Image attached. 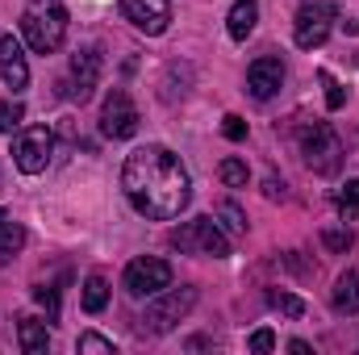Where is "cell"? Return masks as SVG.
<instances>
[{"instance_id": "6da1fadb", "label": "cell", "mask_w": 359, "mask_h": 355, "mask_svg": "<svg viewBox=\"0 0 359 355\" xmlns=\"http://www.w3.org/2000/svg\"><path fill=\"white\" fill-rule=\"evenodd\" d=\"M121 192L126 201L151 217V222H172L184 213V205L192 201V180L184 172L180 155H172L168 147H138L130 151L126 168H121Z\"/></svg>"}, {"instance_id": "7a4b0ae2", "label": "cell", "mask_w": 359, "mask_h": 355, "mask_svg": "<svg viewBox=\"0 0 359 355\" xmlns=\"http://www.w3.org/2000/svg\"><path fill=\"white\" fill-rule=\"evenodd\" d=\"M21 38L34 55H55L67 38V8L63 0H29L21 13Z\"/></svg>"}, {"instance_id": "3957f363", "label": "cell", "mask_w": 359, "mask_h": 355, "mask_svg": "<svg viewBox=\"0 0 359 355\" xmlns=\"http://www.w3.org/2000/svg\"><path fill=\"white\" fill-rule=\"evenodd\" d=\"M196 305V288L192 284H180V288H163V293H155V301H147V309H142V318H138V330L142 335H168V330H176L180 322L188 318V309Z\"/></svg>"}, {"instance_id": "277c9868", "label": "cell", "mask_w": 359, "mask_h": 355, "mask_svg": "<svg viewBox=\"0 0 359 355\" xmlns=\"http://www.w3.org/2000/svg\"><path fill=\"white\" fill-rule=\"evenodd\" d=\"M297 142H301V159L313 176H334L343 168V142L326 121H305Z\"/></svg>"}, {"instance_id": "5b68a950", "label": "cell", "mask_w": 359, "mask_h": 355, "mask_svg": "<svg viewBox=\"0 0 359 355\" xmlns=\"http://www.w3.org/2000/svg\"><path fill=\"white\" fill-rule=\"evenodd\" d=\"M168 243L176 247L180 255H213V260L230 255V239L217 226V217H192V222H184V226H176L168 234Z\"/></svg>"}, {"instance_id": "8992f818", "label": "cell", "mask_w": 359, "mask_h": 355, "mask_svg": "<svg viewBox=\"0 0 359 355\" xmlns=\"http://www.w3.org/2000/svg\"><path fill=\"white\" fill-rule=\"evenodd\" d=\"M334 21H339V8H334V4H326V0H305V4L297 8V17H292V42H297L301 51H318V46L330 38Z\"/></svg>"}, {"instance_id": "52a82bcc", "label": "cell", "mask_w": 359, "mask_h": 355, "mask_svg": "<svg viewBox=\"0 0 359 355\" xmlns=\"http://www.w3.org/2000/svg\"><path fill=\"white\" fill-rule=\"evenodd\" d=\"M50 155H55V134L46 126H25L13 134V163L17 172L25 176H38L50 168Z\"/></svg>"}, {"instance_id": "ba28073f", "label": "cell", "mask_w": 359, "mask_h": 355, "mask_svg": "<svg viewBox=\"0 0 359 355\" xmlns=\"http://www.w3.org/2000/svg\"><path fill=\"white\" fill-rule=\"evenodd\" d=\"M138 105L130 100V92L126 88H113L104 96V105H100V134L104 138H113V142H126V138H134L138 134Z\"/></svg>"}, {"instance_id": "9c48e42d", "label": "cell", "mask_w": 359, "mask_h": 355, "mask_svg": "<svg viewBox=\"0 0 359 355\" xmlns=\"http://www.w3.org/2000/svg\"><path fill=\"white\" fill-rule=\"evenodd\" d=\"M121 284H126L130 297H155V293H163V288L172 284V264H168V260H155V255L130 260Z\"/></svg>"}, {"instance_id": "30bf717a", "label": "cell", "mask_w": 359, "mask_h": 355, "mask_svg": "<svg viewBox=\"0 0 359 355\" xmlns=\"http://www.w3.org/2000/svg\"><path fill=\"white\" fill-rule=\"evenodd\" d=\"M100 72H104V55H100V46H84V51H76L72 55V72H67V80H63V96L67 100H88L92 88L100 84Z\"/></svg>"}, {"instance_id": "8fae6325", "label": "cell", "mask_w": 359, "mask_h": 355, "mask_svg": "<svg viewBox=\"0 0 359 355\" xmlns=\"http://www.w3.org/2000/svg\"><path fill=\"white\" fill-rule=\"evenodd\" d=\"M117 8H121V17H126L138 34H147V38H159V34H168V25H172V4H168V0H121Z\"/></svg>"}, {"instance_id": "7c38bea8", "label": "cell", "mask_w": 359, "mask_h": 355, "mask_svg": "<svg viewBox=\"0 0 359 355\" xmlns=\"http://www.w3.org/2000/svg\"><path fill=\"white\" fill-rule=\"evenodd\" d=\"M284 88V63L276 55H259L251 67H247V92L255 100H271L276 92Z\"/></svg>"}, {"instance_id": "4fadbf2b", "label": "cell", "mask_w": 359, "mask_h": 355, "mask_svg": "<svg viewBox=\"0 0 359 355\" xmlns=\"http://www.w3.org/2000/svg\"><path fill=\"white\" fill-rule=\"evenodd\" d=\"M0 80L13 92H25V84H29V63H25V51L13 34L0 38Z\"/></svg>"}, {"instance_id": "5bb4252c", "label": "cell", "mask_w": 359, "mask_h": 355, "mask_svg": "<svg viewBox=\"0 0 359 355\" xmlns=\"http://www.w3.org/2000/svg\"><path fill=\"white\" fill-rule=\"evenodd\" d=\"M330 305H334V314L355 318L359 314V272H343V276L334 280V288H330Z\"/></svg>"}, {"instance_id": "9a60e30c", "label": "cell", "mask_w": 359, "mask_h": 355, "mask_svg": "<svg viewBox=\"0 0 359 355\" xmlns=\"http://www.w3.org/2000/svg\"><path fill=\"white\" fill-rule=\"evenodd\" d=\"M255 21H259V4L255 0H234L230 4V17H226V29L234 42H247L255 34Z\"/></svg>"}, {"instance_id": "2e32d148", "label": "cell", "mask_w": 359, "mask_h": 355, "mask_svg": "<svg viewBox=\"0 0 359 355\" xmlns=\"http://www.w3.org/2000/svg\"><path fill=\"white\" fill-rule=\"evenodd\" d=\"M21 247H25V226L13 222V213L0 209V267L13 264V260L21 255Z\"/></svg>"}, {"instance_id": "e0dca14e", "label": "cell", "mask_w": 359, "mask_h": 355, "mask_svg": "<svg viewBox=\"0 0 359 355\" xmlns=\"http://www.w3.org/2000/svg\"><path fill=\"white\" fill-rule=\"evenodd\" d=\"M17 343H21V351L25 355H42L50 347V330H46V322H38V318H21L17 322Z\"/></svg>"}, {"instance_id": "ac0fdd59", "label": "cell", "mask_w": 359, "mask_h": 355, "mask_svg": "<svg viewBox=\"0 0 359 355\" xmlns=\"http://www.w3.org/2000/svg\"><path fill=\"white\" fill-rule=\"evenodd\" d=\"M80 305H84V314H100V309L109 305V280H104L100 272H92L88 280H84V297H80Z\"/></svg>"}, {"instance_id": "d6986e66", "label": "cell", "mask_w": 359, "mask_h": 355, "mask_svg": "<svg viewBox=\"0 0 359 355\" xmlns=\"http://www.w3.org/2000/svg\"><path fill=\"white\" fill-rule=\"evenodd\" d=\"M268 305L276 314H284V318H301L305 314V301L297 293H284V288H268Z\"/></svg>"}, {"instance_id": "ffe728a7", "label": "cell", "mask_w": 359, "mask_h": 355, "mask_svg": "<svg viewBox=\"0 0 359 355\" xmlns=\"http://www.w3.org/2000/svg\"><path fill=\"white\" fill-rule=\"evenodd\" d=\"M217 222H222L226 234H247V213H243L234 201H222V205H217Z\"/></svg>"}, {"instance_id": "44dd1931", "label": "cell", "mask_w": 359, "mask_h": 355, "mask_svg": "<svg viewBox=\"0 0 359 355\" xmlns=\"http://www.w3.org/2000/svg\"><path fill=\"white\" fill-rule=\"evenodd\" d=\"M217 176H222L226 188H247L251 172H247V163H243V159H234V155H230V159H222V163H217Z\"/></svg>"}, {"instance_id": "7402d4cb", "label": "cell", "mask_w": 359, "mask_h": 355, "mask_svg": "<svg viewBox=\"0 0 359 355\" xmlns=\"http://www.w3.org/2000/svg\"><path fill=\"white\" fill-rule=\"evenodd\" d=\"M21 121H25V105L13 100V96H4V100H0V134L21 130Z\"/></svg>"}, {"instance_id": "603a6c76", "label": "cell", "mask_w": 359, "mask_h": 355, "mask_svg": "<svg viewBox=\"0 0 359 355\" xmlns=\"http://www.w3.org/2000/svg\"><path fill=\"white\" fill-rule=\"evenodd\" d=\"M76 351L80 355H113V339H104V335H96V330H84V335L76 339Z\"/></svg>"}, {"instance_id": "cb8c5ba5", "label": "cell", "mask_w": 359, "mask_h": 355, "mask_svg": "<svg viewBox=\"0 0 359 355\" xmlns=\"http://www.w3.org/2000/svg\"><path fill=\"white\" fill-rule=\"evenodd\" d=\"M318 80H322V88H326V109H330V113L347 105V92H343V84H339L330 72H318Z\"/></svg>"}, {"instance_id": "d4e9b609", "label": "cell", "mask_w": 359, "mask_h": 355, "mask_svg": "<svg viewBox=\"0 0 359 355\" xmlns=\"http://www.w3.org/2000/svg\"><path fill=\"white\" fill-rule=\"evenodd\" d=\"M351 230H322V247L326 251H334V255H343V251H351Z\"/></svg>"}, {"instance_id": "484cf974", "label": "cell", "mask_w": 359, "mask_h": 355, "mask_svg": "<svg viewBox=\"0 0 359 355\" xmlns=\"http://www.w3.org/2000/svg\"><path fill=\"white\" fill-rule=\"evenodd\" d=\"M339 209H343V222H351L359 213V180H347V188L339 196Z\"/></svg>"}, {"instance_id": "4316f807", "label": "cell", "mask_w": 359, "mask_h": 355, "mask_svg": "<svg viewBox=\"0 0 359 355\" xmlns=\"http://www.w3.org/2000/svg\"><path fill=\"white\" fill-rule=\"evenodd\" d=\"M222 134H226L230 142H243V138H247V121H243L238 113H230V117H222Z\"/></svg>"}, {"instance_id": "83f0119b", "label": "cell", "mask_w": 359, "mask_h": 355, "mask_svg": "<svg viewBox=\"0 0 359 355\" xmlns=\"http://www.w3.org/2000/svg\"><path fill=\"white\" fill-rule=\"evenodd\" d=\"M34 297L50 309V322H59V288H50V284H38L34 288Z\"/></svg>"}, {"instance_id": "f1b7e54d", "label": "cell", "mask_w": 359, "mask_h": 355, "mask_svg": "<svg viewBox=\"0 0 359 355\" xmlns=\"http://www.w3.org/2000/svg\"><path fill=\"white\" fill-rule=\"evenodd\" d=\"M271 347H276V335H271V330H255V335H251V351L268 355Z\"/></svg>"}, {"instance_id": "f546056e", "label": "cell", "mask_w": 359, "mask_h": 355, "mask_svg": "<svg viewBox=\"0 0 359 355\" xmlns=\"http://www.w3.org/2000/svg\"><path fill=\"white\" fill-rule=\"evenodd\" d=\"M264 196H268V201H284V180L268 176L264 180Z\"/></svg>"}, {"instance_id": "4dcf8cb0", "label": "cell", "mask_w": 359, "mask_h": 355, "mask_svg": "<svg viewBox=\"0 0 359 355\" xmlns=\"http://www.w3.org/2000/svg\"><path fill=\"white\" fill-rule=\"evenodd\" d=\"M339 29H343L347 38H355V34H359V21H355V17H339Z\"/></svg>"}, {"instance_id": "1f68e13d", "label": "cell", "mask_w": 359, "mask_h": 355, "mask_svg": "<svg viewBox=\"0 0 359 355\" xmlns=\"http://www.w3.org/2000/svg\"><path fill=\"white\" fill-rule=\"evenodd\" d=\"M288 351H292V355H309V351H313V347H309L305 339H292V343H288Z\"/></svg>"}]
</instances>
